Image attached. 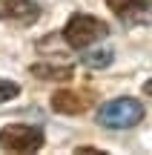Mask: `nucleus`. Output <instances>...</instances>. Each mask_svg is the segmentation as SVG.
I'll return each instance as SVG.
<instances>
[{"label": "nucleus", "mask_w": 152, "mask_h": 155, "mask_svg": "<svg viewBox=\"0 0 152 155\" xmlns=\"http://www.w3.org/2000/svg\"><path fill=\"white\" fill-rule=\"evenodd\" d=\"M106 35H109V26L101 17L78 12V15L69 17L66 29H63V43H66L69 49H89V46L101 43Z\"/></svg>", "instance_id": "1"}, {"label": "nucleus", "mask_w": 152, "mask_h": 155, "mask_svg": "<svg viewBox=\"0 0 152 155\" xmlns=\"http://www.w3.org/2000/svg\"><path fill=\"white\" fill-rule=\"evenodd\" d=\"M144 121V104L135 98H115L98 109V124L106 129H132Z\"/></svg>", "instance_id": "2"}, {"label": "nucleus", "mask_w": 152, "mask_h": 155, "mask_svg": "<svg viewBox=\"0 0 152 155\" xmlns=\"http://www.w3.org/2000/svg\"><path fill=\"white\" fill-rule=\"evenodd\" d=\"M46 135L40 127H29V124H9L0 129V150L9 152H37L43 147Z\"/></svg>", "instance_id": "3"}, {"label": "nucleus", "mask_w": 152, "mask_h": 155, "mask_svg": "<svg viewBox=\"0 0 152 155\" xmlns=\"http://www.w3.org/2000/svg\"><path fill=\"white\" fill-rule=\"evenodd\" d=\"M106 6L124 26H149L152 23V0H106Z\"/></svg>", "instance_id": "4"}, {"label": "nucleus", "mask_w": 152, "mask_h": 155, "mask_svg": "<svg viewBox=\"0 0 152 155\" xmlns=\"http://www.w3.org/2000/svg\"><path fill=\"white\" fill-rule=\"evenodd\" d=\"M37 17H40V6L34 0H0V20L32 26Z\"/></svg>", "instance_id": "5"}, {"label": "nucleus", "mask_w": 152, "mask_h": 155, "mask_svg": "<svg viewBox=\"0 0 152 155\" xmlns=\"http://www.w3.org/2000/svg\"><path fill=\"white\" fill-rule=\"evenodd\" d=\"M92 104V92H75V89H57L52 95V109L57 115H80Z\"/></svg>", "instance_id": "6"}, {"label": "nucleus", "mask_w": 152, "mask_h": 155, "mask_svg": "<svg viewBox=\"0 0 152 155\" xmlns=\"http://www.w3.org/2000/svg\"><path fill=\"white\" fill-rule=\"evenodd\" d=\"M32 75L34 78H43V81L66 83V81H72L75 69L69 66V63H60V66H52V63H34V66H32Z\"/></svg>", "instance_id": "7"}, {"label": "nucleus", "mask_w": 152, "mask_h": 155, "mask_svg": "<svg viewBox=\"0 0 152 155\" xmlns=\"http://www.w3.org/2000/svg\"><path fill=\"white\" fill-rule=\"evenodd\" d=\"M109 61H112V52H109V49H103V52H86V55H83V63L92 66V69L109 66Z\"/></svg>", "instance_id": "8"}, {"label": "nucleus", "mask_w": 152, "mask_h": 155, "mask_svg": "<svg viewBox=\"0 0 152 155\" xmlns=\"http://www.w3.org/2000/svg\"><path fill=\"white\" fill-rule=\"evenodd\" d=\"M20 95V83L15 81H6V78H0V104H6V101L17 98Z\"/></svg>", "instance_id": "9"}, {"label": "nucleus", "mask_w": 152, "mask_h": 155, "mask_svg": "<svg viewBox=\"0 0 152 155\" xmlns=\"http://www.w3.org/2000/svg\"><path fill=\"white\" fill-rule=\"evenodd\" d=\"M144 92H147V95H149V98H152V78H149V81H147V83H144Z\"/></svg>", "instance_id": "10"}]
</instances>
